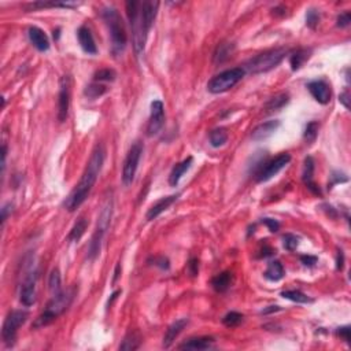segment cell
I'll return each instance as SVG.
<instances>
[{
    "mask_svg": "<svg viewBox=\"0 0 351 351\" xmlns=\"http://www.w3.org/2000/svg\"><path fill=\"white\" fill-rule=\"evenodd\" d=\"M280 128V121L279 120H270V121H266L258 125L255 129L251 133V139L254 141H262L266 140L267 137H270L275 132Z\"/></svg>",
    "mask_w": 351,
    "mask_h": 351,
    "instance_id": "cell-18",
    "label": "cell"
},
{
    "mask_svg": "<svg viewBox=\"0 0 351 351\" xmlns=\"http://www.w3.org/2000/svg\"><path fill=\"white\" fill-rule=\"evenodd\" d=\"M141 344V337L137 332H129L127 336L124 337V340L120 344V350L124 351H133L137 350Z\"/></svg>",
    "mask_w": 351,
    "mask_h": 351,
    "instance_id": "cell-30",
    "label": "cell"
},
{
    "mask_svg": "<svg viewBox=\"0 0 351 351\" xmlns=\"http://www.w3.org/2000/svg\"><path fill=\"white\" fill-rule=\"evenodd\" d=\"M87 228H88V221L85 220L84 217L79 218L77 222L73 225V228L70 229L69 235H67V242H70V243H77V242H80V239L83 238V235L85 233Z\"/></svg>",
    "mask_w": 351,
    "mask_h": 351,
    "instance_id": "cell-28",
    "label": "cell"
},
{
    "mask_svg": "<svg viewBox=\"0 0 351 351\" xmlns=\"http://www.w3.org/2000/svg\"><path fill=\"white\" fill-rule=\"evenodd\" d=\"M319 261V258L314 257V255H300V262L303 263L304 266L313 267Z\"/></svg>",
    "mask_w": 351,
    "mask_h": 351,
    "instance_id": "cell-47",
    "label": "cell"
},
{
    "mask_svg": "<svg viewBox=\"0 0 351 351\" xmlns=\"http://www.w3.org/2000/svg\"><path fill=\"white\" fill-rule=\"evenodd\" d=\"M148 262H150L151 265H154V266H158L160 269H162V270H169V267H170L169 259L166 257H164V255L150 258V259H148Z\"/></svg>",
    "mask_w": 351,
    "mask_h": 351,
    "instance_id": "cell-41",
    "label": "cell"
},
{
    "mask_svg": "<svg viewBox=\"0 0 351 351\" xmlns=\"http://www.w3.org/2000/svg\"><path fill=\"white\" fill-rule=\"evenodd\" d=\"M59 32H61V29H55V30H54V38H55V40L59 38Z\"/></svg>",
    "mask_w": 351,
    "mask_h": 351,
    "instance_id": "cell-56",
    "label": "cell"
},
{
    "mask_svg": "<svg viewBox=\"0 0 351 351\" xmlns=\"http://www.w3.org/2000/svg\"><path fill=\"white\" fill-rule=\"evenodd\" d=\"M280 306H269L266 309L262 310V314H269V313H276V311H280Z\"/></svg>",
    "mask_w": 351,
    "mask_h": 351,
    "instance_id": "cell-52",
    "label": "cell"
},
{
    "mask_svg": "<svg viewBox=\"0 0 351 351\" xmlns=\"http://www.w3.org/2000/svg\"><path fill=\"white\" fill-rule=\"evenodd\" d=\"M143 143L141 141H135L133 144L131 145V148L128 151L127 157H125V161H124V166H122V184L125 187H129L133 180H135L136 172H137V168H139V164H140L141 154H143Z\"/></svg>",
    "mask_w": 351,
    "mask_h": 351,
    "instance_id": "cell-9",
    "label": "cell"
},
{
    "mask_svg": "<svg viewBox=\"0 0 351 351\" xmlns=\"http://www.w3.org/2000/svg\"><path fill=\"white\" fill-rule=\"evenodd\" d=\"M120 294H121V291H115V292L112 294L111 298H110V299H108V302H107V307H110V306H111V303L114 302V300L117 299V296L120 295Z\"/></svg>",
    "mask_w": 351,
    "mask_h": 351,
    "instance_id": "cell-55",
    "label": "cell"
},
{
    "mask_svg": "<svg viewBox=\"0 0 351 351\" xmlns=\"http://www.w3.org/2000/svg\"><path fill=\"white\" fill-rule=\"evenodd\" d=\"M102 18L108 29L111 51L115 56H120L125 51L128 44V34L121 15L114 7H106L102 11Z\"/></svg>",
    "mask_w": 351,
    "mask_h": 351,
    "instance_id": "cell-3",
    "label": "cell"
},
{
    "mask_svg": "<svg viewBox=\"0 0 351 351\" xmlns=\"http://www.w3.org/2000/svg\"><path fill=\"white\" fill-rule=\"evenodd\" d=\"M6 158H7V145L3 144V152H2V173H5Z\"/></svg>",
    "mask_w": 351,
    "mask_h": 351,
    "instance_id": "cell-51",
    "label": "cell"
},
{
    "mask_svg": "<svg viewBox=\"0 0 351 351\" xmlns=\"http://www.w3.org/2000/svg\"><path fill=\"white\" fill-rule=\"evenodd\" d=\"M281 296H283L284 299H288L291 300V302H295V303H310V302H311V299H310L309 296L298 290L283 291V292H281Z\"/></svg>",
    "mask_w": 351,
    "mask_h": 351,
    "instance_id": "cell-34",
    "label": "cell"
},
{
    "mask_svg": "<svg viewBox=\"0 0 351 351\" xmlns=\"http://www.w3.org/2000/svg\"><path fill=\"white\" fill-rule=\"evenodd\" d=\"M125 6H127V15L129 19V25H131L132 34H133V47H135L137 56H140L144 52V46L147 42V38L143 34V29H141V2L129 0Z\"/></svg>",
    "mask_w": 351,
    "mask_h": 351,
    "instance_id": "cell-6",
    "label": "cell"
},
{
    "mask_svg": "<svg viewBox=\"0 0 351 351\" xmlns=\"http://www.w3.org/2000/svg\"><path fill=\"white\" fill-rule=\"evenodd\" d=\"M288 102H290V95L288 94H279V95H276V96H273V98L269 99L265 107H266V110L269 112L279 111V110H281V108L284 107V106H287V104H288Z\"/></svg>",
    "mask_w": 351,
    "mask_h": 351,
    "instance_id": "cell-29",
    "label": "cell"
},
{
    "mask_svg": "<svg viewBox=\"0 0 351 351\" xmlns=\"http://www.w3.org/2000/svg\"><path fill=\"white\" fill-rule=\"evenodd\" d=\"M77 38L80 43V47L83 48V51L88 55H96L98 54V47L95 44L94 34L91 32V29L88 26H80L77 30Z\"/></svg>",
    "mask_w": 351,
    "mask_h": 351,
    "instance_id": "cell-16",
    "label": "cell"
},
{
    "mask_svg": "<svg viewBox=\"0 0 351 351\" xmlns=\"http://www.w3.org/2000/svg\"><path fill=\"white\" fill-rule=\"evenodd\" d=\"M80 3H73V2H34L26 5V10H42V9H77Z\"/></svg>",
    "mask_w": 351,
    "mask_h": 351,
    "instance_id": "cell-24",
    "label": "cell"
},
{
    "mask_svg": "<svg viewBox=\"0 0 351 351\" xmlns=\"http://www.w3.org/2000/svg\"><path fill=\"white\" fill-rule=\"evenodd\" d=\"M111 217H112V199L108 198L106 203L102 207L100 210V214L98 217V224H96V228H95V232L91 238V242H89L88 246V258L89 259H95L96 257H99L100 254V250H102V244H103V239L106 233H107L108 228H110V224H111Z\"/></svg>",
    "mask_w": 351,
    "mask_h": 351,
    "instance_id": "cell-4",
    "label": "cell"
},
{
    "mask_svg": "<svg viewBox=\"0 0 351 351\" xmlns=\"http://www.w3.org/2000/svg\"><path fill=\"white\" fill-rule=\"evenodd\" d=\"M291 162V155L287 152H281L275 158L266 161L261 165V168L258 169V172L255 173V178L257 183H266L270 178H273L276 174H279L286 168L287 165Z\"/></svg>",
    "mask_w": 351,
    "mask_h": 351,
    "instance_id": "cell-10",
    "label": "cell"
},
{
    "mask_svg": "<svg viewBox=\"0 0 351 351\" xmlns=\"http://www.w3.org/2000/svg\"><path fill=\"white\" fill-rule=\"evenodd\" d=\"M165 125V106L161 100H154L151 103V114L147 124V136H157Z\"/></svg>",
    "mask_w": 351,
    "mask_h": 351,
    "instance_id": "cell-13",
    "label": "cell"
},
{
    "mask_svg": "<svg viewBox=\"0 0 351 351\" xmlns=\"http://www.w3.org/2000/svg\"><path fill=\"white\" fill-rule=\"evenodd\" d=\"M38 270L34 265H29L24 281L19 288V300L21 303L29 307L36 303V284H37Z\"/></svg>",
    "mask_w": 351,
    "mask_h": 351,
    "instance_id": "cell-11",
    "label": "cell"
},
{
    "mask_svg": "<svg viewBox=\"0 0 351 351\" xmlns=\"http://www.w3.org/2000/svg\"><path fill=\"white\" fill-rule=\"evenodd\" d=\"M158 7H160L158 2H151V0L141 2V29H143V34H144L145 38L148 36L151 26H152L155 18H157Z\"/></svg>",
    "mask_w": 351,
    "mask_h": 351,
    "instance_id": "cell-14",
    "label": "cell"
},
{
    "mask_svg": "<svg viewBox=\"0 0 351 351\" xmlns=\"http://www.w3.org/2000/svg\"><path fill=\"white\" fill-rule=\"evenodd\" d=\"M70 75H62L59 80V95H58V120L65 122L70 107Z\"/></svg>",
    "mask_w": 351,
    "mask_h": 351,
    "instance_id": "cell-12",
    "label": "cell"
},
{
    "mask_svg": "<svg viewBox=\"0 0 351 351\" xmlns=\"http://www.w3.org/2000/svg\"><path fill=\"white\" fill-rule=\"evenodd\" d=\"M62 281H61V273H59V269L55 267L54 270L51 271L50 275V279H48V288H50V292L52 295L54 294H58L62 291Z\"/></svg>",
    "mask_w": 351,
    "mask_h": 351,
    "instance_id": "cell-35",
    "label": "cell"
},
{
    "mask_svg": "<svg viewBox=\"0 0 351 351\" xmlns=\"http://www.w3.org/2000/svg\"><path fill=\"white\" fill-rule=\"evenodd\" d=\"M351 22V13L350 11H344L342 14L337 15L336 25L339 28H347Z\"/></svg>",
    "mask_w": 351,
    "mask_h": 351,
    "instance_id": "cell-42",
    "label": "cell"
},
{
    "mask_svg": "<svg viewBox=\"0 0 351 351\" xmlns=\"http://www.w3.org/2000/svg\"><path fill=\"white\" fill-rule=\"evenodd\" d=\"M283 246L287 251H295L296 247L299 246V238H296L295 235L287 233L283 236Z\"/></svg>",
    "mask_w": 351,
    "mask_h": 351,
    "instance_id": "cell-39",
    "label": "cell"
},
{
    "mask_svg": "<svg viewBox=\"0 0 351 351\" xmlns=\"http://www.w3.org/2000/svg\"><path fill=\"white\" fill-rule=\"evenodd\" d=\"M192 164H193V158H192V157H188V158H185L184 161H181L180 164L174 165V168L172 169L170 176H169V184H170L172 187H177L181 177L191 169Z\"/></svg>",
    "mask_w": 351,
    "mask_h": 351,
    "instance_id": "cell-23",
    "label": "cell"
},
{
    "mask_svg": "<svg viewBox=\"0 0 351 351\" xmlns=\"http://www.w3.org/2000/svg\"><path fill=\"white\" fill-rule=\"evenodd\" d=\"M243 320H244V316L242 313H238V311H229V313H226L224 317H222V324H224L225 327L235 328L243 323Z\"/></svg>",
    "mask_w": 351,
    "mask_h": 351,
    "instance_id": "cell-37",
    "label": "cell"
},
{
    "mask_svg": "<svg viewBox=\"0 0 351 351\" xmlns=\"http://www.w3.org/2000/svg\"><path fill=\"white\" fill-rule=\"evenodd\" d=\"M232 279H233V275L230 271H222L211 279V287L214 288L216 292H220V294L226 292L232 284Z\"/></svg>",
    "mask_w": 351,
    "mask_h": 351,
    "instance_id": "cell-25",
    "label": "cell"
},
{
    "mask_svg": "<svg viewBox=\"0 0 351 351\" xmlns=\"http://www.w3.org/2000/svg\"><path fill=\"white\" fill-rule=\"evenodd\" d=\"M339 102H340V103H342L347 110L350 108V92H348V89H346L343 94H340V96H339Z\"/></svg>",
    "mask_w": 351,
    "mask_h": 351,
    "instance_id": "cell-49",
    "label": "cell"
},
{
    "mask_svg": "<svg viewBox=\"0 0 351 351\" xmlns=\"http://www.w3.org/2000/svg\"><path fill=\"white\" fill-rule=\"evenodd\" d=\"M75 294H77V288L75 287H70L66 291L62 290L58 294H54L51 296V299L48 300L46 309L43 311L37 319L34 320L32 328L38 329V328H44L54 323L59 316L65 313L66 310L70 307L71 302L74 300Z\"/></svg>",
    "mask_w": 351,
    "mask_h": 351,
    "instance_id": "cell-2",
    "label": "cell"
},
{
    "mask_svg": "<svg viewBox=\"0 0 351 351\" xmlns=\"http://www.w3.org/2000/svg\"><path fill=\"white\" fill-rule=\"evenodd\" d=\"M188 323H189V320L188 319H180V320H176L170 327L166 329V333H165L164 336V343H162V346L165 347V348H169V347L172 346L174 343V340L177 339L178 335L183 332L184 328L187 327Z\"/></svg>",
    "mask_w": 351,
    "mask_h": 351,
    "instance_id": "cell-20",
    "label": "cell"
},
{
    "mask_svg": "<svg viewBox=\"0 0 351 351\" xmlns=\"http://www.w3.org/2000/svg\"><path fill=\"white\" fill-rule=\"evenodd\" d=\"M28 34L33 47L36 48L37 51L46 52L50 50V40H48L47 34L44 33V30H42L37 26H32V28H29Z\"/></svg>",
    "mask_w": 351,
    "mask_h": 351,
    "instance_id": "cell-21",
    "label": "cell"
},
{
    "mask_svg": "<svg viewBox=\"0 0 351 351\" xmlns=\"http://www.w3.org/2000/svg\"><path fill=\"white\" fill-rule=\"evenodd\" d=\"M214 344V337L211 336H198L188 339L187 342L181 343L180 350H209Z\"/></svg>",
    "mask_w": 351,
    "mask_h": 351,
    "instance_id": "cell-22",
    "label": "cell"
},
{
    "mask_svg": "<svg viewBox=\"0 0 351 351\" xmlns=\"http://www.w3.org/2000/svg\"><path fill=\"white\" fill-rule=\"evenodd\" d=\"M310 54H311V50H307V48H299L291 54L290 56V65L292 71L299 70L300 67L304 65V62L309 61Z\"/></svg>",
    "mask_w": 351,
    "mask_h": 351,
    "instance_id": "cell-27",
    "label": "cell"
},
{
    "mask_svg": "<svg viewBox=\"0 0 351 351\" xmlns=\"http://www.w3.org/2000/svg\"><path fill=\"white\" fill-rule=\"evenodd\" d=\"M331 178H332V181H331V184H329V188H332L335 184H339V183H346L347 181V177L346 174L343 173H333L332 176H331Z\"/></svg>",
    "mask_w": 351,
    "mask_h": 351,
    "instance_id": "cell-48",
    "label": "cell"
},
{
    "mask_svg": "<svg viewBox=\"0 0 351 351\" xmlns=\"http://www.w3.org/2000/svg\"><path fill=\"white\" fill-rule=\"evenodd\" d=\"M187 270H188V273H189V276L191 277L198 276V273H199V261H198V258L192 257L191 259L188 261Z\"/></svg>",
    "mask_w": 351,
    "mask_h": 351,
    "instance_id": "cell-43",
    "label": "cell"
},
{
    "mask_svg": "<svg viewBox=\"0 0 351 351\" xmlns=\"http://www.w3.org/2000/svg\"><path fill=\"white\" fill-rule=\"evenodd\" d=\"M209 140H210V145L214 148H220L225 143L228 141V132L225 131L224 128H217L213 129L209 135Z\"/></svg>",
    "mask_w": 351,
    "mask_h": 351,
    "instance_id": "cell-32",
    "label": "cell"
},
{
    "mask_svg": "<svg viewBox=\"0 0 351 351\" xmlns=\"http://www.w3.org/2000/svg\"><path fill=\"white\" fill-rule=\"evenodd\" d=\"M104 158H106V150H104L103 144L99 143L91 154V158L87 164L84 173L81 176L80 181L77 183V185L73 188V191L69 193V197L66 198L65 202H63V207L69 213L77 210L87 201V198L89 197V193H91L96 180H98L99 174L102 172Z\"/></svg>",
    "mask_w": 351,
    "mask_h": 351,
    "instance_id": "cell-1",
    "label": "cell"
},
{
    "mask_svg": "<svg viewBox=\"0 0 351 351\" xmlns=\"http://www.w3.org/2000/svg\"><path fill=\"white\" fill-rule=\"evenodd\" d=\"M343 266H344V254H343L342 250H339L336 257V269L337 270H343Z\"/></svg>",
    "mask_w": 351,
    "mask_h": 351,
    "instance_id": "cell-50",
    "label": "cell"
},
{
    "mask_svg": "<svg viewBox=\"0 0 351 351\" xmlns=\"http://www.w3.org/2000/svg\"><path fill=\"white\" fill-rule=\"evenodd\" d=\"M319 129H320L319 122L310 121L309 124L306 125V128H304V133H303L304 140L307 141L309 144L314 143L316 139H317V136H319Z\"/></svg>",
    "mask_w": 351,
    "mask_h": 351,
    "instance_id": "cell-36",
    "label": "cell"
},
{
    "mask_svg": "<svg viewBox=\"0 0 351 351\" xmlns=\"http://www.w3.org/2000/svg\"><path fill=\"white\" fill-rule=\"evenodd\" d=\"M178 197H180V193H177V195H170V197H165V198H161L160 201L155 202L154 205L150 207V210L147 211V220L148 221H152L155 220V218H158V217L164 213L165 210H168L169 207L173 205L174 202L177 201Z\"/></svg>",
    "mask_w": 351,
    "mask_h": 351,
    "instance_id": "cell-19",
    "label": "cell"
},
{
    "mask_svg": "<svg viewBox=\"0 0 351 351\" xmlns=\"http://www.w3.org/2000/svg\"><path fill=\"white\" fill-rule=\"evenodd\" d=\"M284 275H286V271H284L283 263L280 261H277V259L276 261H270V262L267 263L266 270L263 273L265 279L269 281H273V283L280 281L284 277Z\"/></svg>",
    "mask_w": 351,
    "mask_h": 351,
    "instance_id": "cell-26",
    "label": "cell"
},
{
    "mask_svg": "<svg viewBox=\"0 0 351 351\" xmlns=\"http://www.w3.org/2000/svg\"><path fill=\"white\" fill-rule=\"evenodd\" d=\"M350 332H351V328L348 327V325H346V327H340L336 329V333L339 335V336L342 337L343 340L347 343V344H350Z\"/></svg>",
    "mask_w": 351,
    "mask_h": 351,
    "instance_id": "cell-45",
    "label": "cell"
},
{
    "mask_svg": "<svg viewBox=\"0 0 351 351\" xmlns=\"http://www.w3.org/2000/svg\"><path fill=\"white\" fill-rule=\"evenodd\" d=\"M306 87H307V89H309V92L311 94V96H313V98L316 99L320 104L329 103L332 94H331V88H329V85L327 84V81H324V80L310 81L309 84L306 85Z\"/></svg>",
    "mask_w": 351,
    "mask_h": 351,
    "instance_id": "cell-15",
    "label": "cell"
},
{
    "mask_svg": "<svg viewBox=\"0 0 351 351\" xmlns=\"http://www.w3.org/2000/svg\"><path fill=\"white\" fill-rule=\"evenodd\" d=\"M262 222L266 225L267 229L270 230L271 233H276V232H279V229H280V222L273 220V218H263Z\"/></svg>",
    "mask_w": 351,
    "mask_h": 351,
    "instance_id": "cell-44",
    "label": "cell"
},
{
    "mask_svg": "<svg viewBox=\"0 0 351 351\" xmlns=\"http://www.w3.org/2000/svg\"><path fill=\"white\" fill-rule=\"evenodd\" d=\"M233 52V44H229V43H222L217 47L216 52H214V62L217 63H222L224 61H226Z\"/></svg>",
    "mask_w": 351,
    "mask_h": 351,
    "instance_id": "cell-33",
    "label": "cell"
},
{
    "mask_svg": "<svg viewBox=\"0 0 351 351\" xmlns=\"http://www.w3.org/2000/svg\"><path fill=\"white\" fill-rule=\"evenodd\" d=\"M11 211H13V203L11 202L6 203L5 206L2 207V226H5L6 221H7L9 216L11 214Z\"/></svg>",
    "mask_w": 351,
    "mask_h": 351,
    "instance_id": "cell-46",
    "label": "cell"
},
{
    "mask_svg": "<svg viewBox=\"0 0 351 351\" xmlns=\"http://www.w3.org/2000/svg\"><path fill=\"white\" fill-rule=\"evenodd\" d=\"M246 75V70L243 67H233V69H228V70L221 71L220 74L213 77L209 84H207V91L211 94H224L226 91H229L238 84L239 81L243 80Z\"/></svg>",
    "mask_w": 351,
    "mask_h": 351,
    "instance_id": "cell-7",
    "label": "cell"
},
{
    "mask_svg": "<svg viewBox=\"0 0 351 351\" xmlns=\"http://www.w3.org/2000/svg\"><path fill=\"white\" fill-rule=\"evenodd\" d=\"M108 91V88L102 83H98V81H94L92 84L87 85V88L84 89V95L91 100H95V99L103 96L106 92Z\"/></svg>",
    "mask_w": 351,
    "mask_h": 351,
    "instance_id": "cell-31",
    "label": "cell"
},
{
    "mask_svg": "<svg viewBox=\"0 0 351 351\" xmlns=\"http://www.w3.org/2000/svg\"><path fill=\"white\" fill-rule=\"evenodd\" d=\"M302 180H303L307 189L313 192L314 195H321V189L317 184L314 183V160L311 157H306V160H304Z\"/></svg>",
    "mask_w": 351,
    "mask_h": 351,
    "instance_id": "cell-17",
    "label": "cell"
},
{
    "mask_svg": "<svg viewBox=\"0 0 351 351\" xmlns=\"http://www.w3.org/2000/svg\"><path fill=\"white\" fill-rule=\"evenodd\" d=\"M288 54L287 48H275V50H269L262 54H258L257 56L251 58L250 61L244 63V70L246 73H251V74H261V73H266L270 71L280 65L281 61L286 58Z\"/></svg>",
    "mask_w": 351,
    "mask_h": 351,
    "instance_id": "cell-5",
    "label": "cell"
},
{
    "mask_svg": "<svg viewBox=\"0 0 351 351\" xmlns=\"http://www.w3.org/2000/svg\"><path fill=\"white\" fill-rule=\"evenodd\" d=\"M29 317V311L24 309H17L10 311L6 317L5 323H3V328H2V339L7 347L14 346L15 340H17V333L18 329L25 323Z\"/></svg>",
    "mask_w": 351,
    "mask_h": 351,
    "instance_id": "cell-8",
    "label": "cell"
},
{
    "mask_svg": "<svg viewBox=\"0 0 351 351\" xmlns=\"http://www.w3.org/2000/svg\"><path fill=\"white\" fill-rule=\"evenodd\" d=\"M320 24V13L316 9H309L306 13V25L310 29H316Z\"/></svg>",
    "mask_w": 351,
    "mask_h": 351,
    "instance_id": "cell-40",
    "label": "cell"
},
{
    "mask_svg": "<svg viewBox=\"0 0 351 351\" xmlns=\"http://www.w3.org/2000/svg\"><path fill=\"white\" fill-rule=\"evenodd\" d=\"M273 13L276 15H286V7H283V6L276 7V9H273Z\"/></svg>",
    "mask_w": 351,
    "mask_h": 351,
    "instance_id": "cell-54",
    "label": "cell"
},
{
    "mask_svg": "<svg viewBox=\"0 0 351 351\" xmlns=\"http://www.w3.org/2000/svg\"><path fill=\"white\" fill-rule=\"evenodd\" d=\"M120 270H121V265L118 263L117 266H115V270H114V277H112V283L115 284L118 280V277H120Z\"/></svg>",
    "mask_w": 351,
    "mask_h": 351,
    "instance_id": "cell-53",
    "label": "cell"
},
{
    "mask_svg": "<svg viewBox=\"0 0 351 351\" xmlns=\"http://www.w3.org/2000/svg\"><path fill=\"white\" fill-rule=\"evenodd\" d=\"M117 77V73L112 70V69H100L95 73L94 81H98V83H110V81L115 80Z\"/></svg>",
    "mask_w": 351,
    "mask_h": 351,
    "instance_id": "cell-38",
    "label": "cell"
}]
</instances>
